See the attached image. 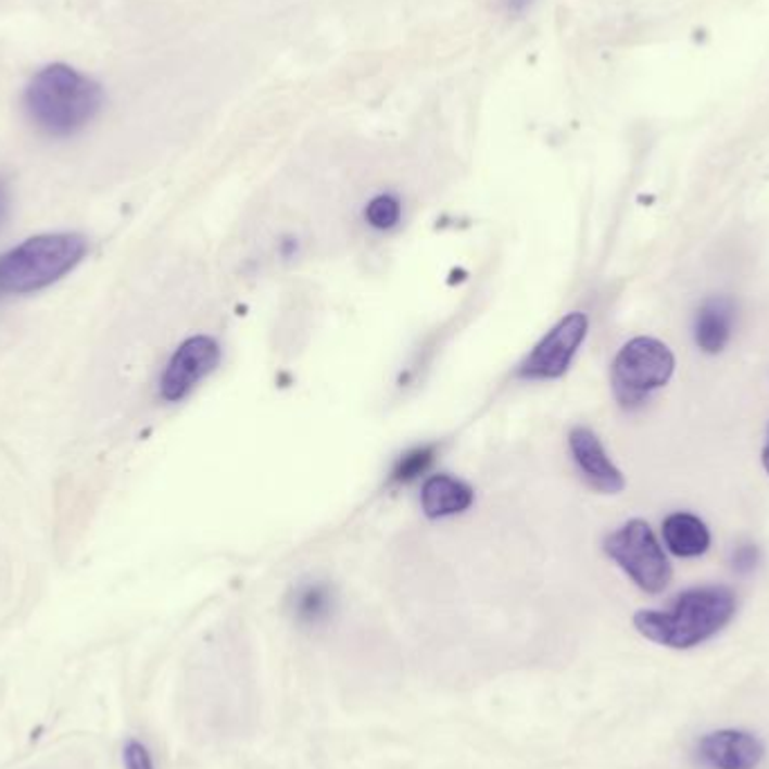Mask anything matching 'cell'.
Wrapping results in <instances>:
<instances>
[{
	"label": "cell",
	"mask_w": 769,
	"mask_h": 769,
	"mask_svg": "<svg viewBox=\"0 0 769 769\" xmlns=\"http://www.w3.org/2000/svg\"><path fill=\"white\" fill-rule=\"evenodd\" d=\"M8 210H10V197H8V187L5 182L0 180V226H3L8 218Z\"/></svg>",
	"instance_id": "obj_18"
},
{
	"label": "cell",
	"mask_w": 769,
	"mask_h": 769,
	"mask_svg": "<svg viewBox=\"0 0 769 769\" xmlns=\"http://www.w3.org/2000/svg\"><path fill=\"white\" fill-rule=\"evenodd\" d=\"M762 466H765V470L769 472V437H767V443H765V447H762Z\"/></svg>",
	"instance_id": "obj_20"
},
{
	"label": "cell",
	"mask_w": 769,
	"mask_h": 769,
	"mask_svg": "<svg viewBox=\"0 0 769 769\" xmlns=\"http://www.w3.org/2000/svg\"><path fill=\"white\" fill-rule=\"evenodd\" d=\"M733 327H735L733 300L724 295L707 298L699 304L693 323V338L697 349L709 356L720 354L733 336Z\"/></svg>",
	"instance_id": "obj_10"
},
{
	"label": "cell",
	"mask_w": 769,
	"mask_h": 769,
	"mask_svg": "<svg viewBox=\"0 0 769 769\" xmlns=\"http://www.w3.org/2000/svg\"><path fill=\"white\" fill-rule=\"evenodd\" d=\"M122 760H124V769H155L147 745L140 741H134V739L124 743Z\"/></svg>",
	"instance_id": "obj_16"
},
{
	"label": "cell",
	"mask_w": 769,
	"mask_h": 769,
	"mask_svg": "<svg viewBox=\"0 0 769 769\" xmlns=\"http://www.w3.org/2000/svg\"><path fill=\"white\" fill-rule=\"evenodd\" d=\"M472 489L453 475H432L421 489V506L428 518H451L472 506Z\"/></svg>",
	"instance_id": "obj_11"
},
{
	"label": "cell",
	"mask_w": 769,
	"mask_h": 769,
	"mask_svg": "<svg viewBox=\"0 0 769 769\" xmlns=\"http://www.w3.org/2000/svg\"><path fill=\"white\" fill-rule=\"evenodd\" d=\"M758 565V550L754 544H741L739 550L733 552V569L739 573H749Z\"/></svg>",
	"instance_id": "obj_17"
},
{
	"label": "cell",
	"mask_w": 769,
	"mask_h": 769,
	"mask_svg": "<svg viewBox=\"0 0 769 769\" xmlns=\"http://www.w3.org/2000/svg\"><path fill=\"white\" fill-rule=\"evenodd\" d=\"M569 453L590 489L603 495H617L626 489L623 472L615 466L601 439L590 428L576 426L569 432Z\"/></svg>",
	"instance_id": "obj_8"
},
{
	"label": "cell",
	"mask_w": 769,
	"mask_h": 769,
	"mask_svg": "<svg viewBox=\"0 0 769 769\" xmlns=\"http://www.w3.org/2000/svg\"><path fill=\"white\" fill-rule=\"evenodd\" d=\"M666 547L680 558H697L711 547V531L697 516L686 510L670 513L661 525Z\"/></svg>",
	"instance_id": "obj_12"
},
{
	"label": "cell",
	"mask_w": 769,
	"mask_h": 769,
	"mask_svg": "<svg viewBox=\"0 0 769 769\" xmlns=\"http://www.w3.org/2000/svg\"><path fill=\"white\" fill-rule=\"evenodd\" d=\"M697 752L711 769H756L765 756V747L756 735L735 729L707 733Z\"/></svg>",
	"instance_id": "obj_9"
},
{
	"label": "cell",
	"mask_w": 769,
	"mask_h": 769,
	"mask_svg": "<svg viewBox=\"0 0 769 769\" xmlns=\"http://www.w3.org/2000/svg\"><path fill=\"white\" fill-rule=\"evenodd\" d=\"M365 218L376 230H392L401 220V203L392 194H380L374 201H369L365 210Z\"/></svg>",
	"instance_id": "obj_13"
},
{
	"label": "cell",
	"mask_w": 769,
	"mask_h": 769,
	"mask_svg": "<svg viewBox=\"0 0 769 769\" xmlns=\"http://www.w3.org/2000/svg\"><path fill=\"white\" fill-rule=\"evenodd\" d=\"M104 90L68 63H50L25 88V111L41 131L68 138L98 115Z\"/></svg>",
	"instance_id": "obj_2"
},
{
	"label": "cell",
	"mask_w": 769,
	"mask_h": 769,
	"mask_svg": "<svg viewBox=\"0 0 769 769\" xmlns=\"http://www.w3.org/2000/svg\"><path fill=\"white\" fill-rule=\"evenodd\" d=\"M88 252V241L75 232L39 235L0 256V293L27 295L43 291L73 273Z\"/></svg>",
	"instance_id": "obj_3"
},
{
	"label": "cell",
	"mask_w": 769,
	"mask_h": 769,
	"mask_svg": "<svg viewBox=\"0 0 769 769\" xmlns=\"http://www.w3.org/2000/svg\"><path fill=\"white\" fill-rule=\"evenodd\" d=\"M605 554L610 556L636 588L648 594H659L672 579V567L661 544L646 520H630L605 538Z\"/></svg>",
	"instance_id": "obj_5"
},
{
	"label": "cell",
	"mask_w": 769,
	"mask_h": 769,
	"mask_svg": "<svg viewBox=\"0 0 769 769\" xmlns=\"http://www.w3.org/2000/svg\"><path fill=\"white\" fill-rule=\"evenodd\" d=\"M329 607H331V596H329V592L325 588H319V585L302 590L300 596H298V603H295L298 617L302 621H308V623L327 617Z\"/></svg>",
	"instance_id": "obj_14"
},
{
	"label": "cell",
	"mask_w": 769,
	"mask_h": 769,
	"mask_svg": "<svg viewBox=\"0 0 769 769\" xmlns=\"http://www.w3.org/2000/svg\"><path fill=\"white\" fill-rule=\"evenodd\" d=\"M590 319L585 313L573 311L560 323L544 333L533 346L531 354L518 367V376L525 380H556L571 367L581 344L588 338Z\"/></svg>",
	"instance_id": "obj_6"
},
{
	"label": "cell",
	"mask_w": 769,
	"mask_h": 769,
	"mask_svg": "<svg viewBox=\"0 0 769 769\" xmlns=\"http://www.w3.org/2000/svg\"><path fill=\"white\" fill-rule=\"evenodd\" d=\"M676 374V356L657 338L639 336L626 342L613 363V392L621 407L632 409L666 388Z\"/></svg>",
	"instance_id": "obj_4"
},
{
	"label": "cell",
	"mask_w": 769,
	"mask_h": 769,
	"mask_svg": "<svg viewBox=\"0 0 769 769\" xmlns=\"http://www.w3.org/2000/svg\"><path fill=\"white\" fill-rule=\"evenodd\" d=\"M432 459H434L432 447H416V451H412L399 459V464L392 472V479L394 482H412V479H416L421 472L428 470Z\"/></svg>",
	"instance_id": "obj_15"
},
{
	"label": "cell",
	"mask_w": 769,
	"mask_h": 769,
	"mask_svg": "<svg viewBox=\"0 0 769 769\" xmlns=\"http://www.w3.org/2000/svg\"><path fill=\"white\" fill-rule=\"evenodd\" d=\"M220 363V346L210 336L185 340L160 378V396L167 403L182 401Z\"/></svg>",
	"instance_id": "obj_7"
},
{
	"label": "cell",
	"mask_w": 769,
	"mask_h": 769,
	"mask_svg": "<svg viewBox=\"0 0 769 769\" xmlns=\"http://www.w3.org/2000/svg\"><path fill=\"white\" fill-rule=\"evenodd\" d=\"M531 3H533V0H504V5H506V10H508L510 14L525 12Z\"/></svg>",
	"instance_id": "obj_19"
},
{
	"label": "cell",
	"mask_w": 769,
	"mask_h": 769,
	"mask_svg": "<svg viewBox=\"0 0 769 769\" xmlns=\"http://www.w3.org/2000/svg\"><path fill=\"white\" fill-rule=\"evenodd\" d=\"M739 598L727 585H702L682 592L666 610H641L634 628L655 644L686 651L718 634L735 615Z\"/></svg>",
	"instance_id": "obj_1"
}]
</instances>
